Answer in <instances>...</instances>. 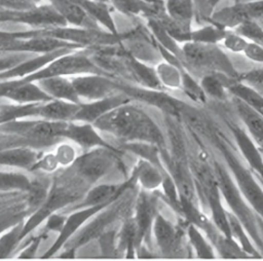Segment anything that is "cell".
Segmentation results:
<instances>
[{"label":"cell","instance_id":"53","mask_svg":"<svg viewBox=\"0 0 263 261\" xmlns=\"http://www.w3.org/2000/svg\"><path fill=\"white\" fill-rule=\"evenodd\" d=\"M259 181H260V180H259ZM260 182H261V184H262V186H263V182H262V181H260Z\"/></svg>","mask_w":263,"mask_h":261},{"label":"cell","instance_id":"48","mask_svg":"<svg viewBox=\"0 0 263 261\" xmlns=\"http://www.w3.org/2000/svg\"><path fill=\"white\" fill-rule=\"evenodd\" d=\"M15 193H21V192H15ZM15 193H3V192H0V198L9 196V195H12V194H15Z\"/></svg>","mask_w":263,"mask_h":261},{"label":"cell","instance_id":"41","mask_svg":"<svg viewBox=\"0 0 263 261\" xmlns=\"http://www.w3.org/2000/svg\"><path fill=\"white\" fill-rule=\"evenodd\" d=\"M245 57L252 62L263 64V45L249 41L243 52Z\"/></svg>","mask_w":263,"mask_h":261},{"label":"cell","instance_id":"35","mask_svg":"<svg viewBox=\"0 0 263 261\" xmlns=\"http://www.w3.org/2000/svg\"><path fill=\"white\" fill-rule=\"evenodd\" d=\"M25 221L20 222L0 234V259L15 254L22 241V231Z\"/></svg>","mask_w":263,"mask_h":261},{"label":"cell","instance_id":"11","mask_svg":"<svg viewBox=\"0 0 263 261\" xmlns=\"http://www.w3.org/2000/svg\"><path fill=\"white\" fill-rule=\"evenodd\" d=\"M185 235V228L175 225L160 213L156 215L152 225L151 236H153L155 245L162 256H181Z\"/></svg>","mask_w":263,"mask_h":261},{"label":"cell","instance_id":"37","mask_svg":"<svg viewBox=\"0 0 263 261\" xmlns=\"http://www.w3.org/2000/svg\"><path fill=\"white\" fill-rule=\"evenodd\" d=\"M232 30L245 37L248 41L263 45V28L256 20H248L236 25Z\"/></svg>","mask_w":263,"mask_h":261},{"label":"cell","instance_id":"3","mask_svg":"<svg viewBox=\"0 0 263 261\" xmlns=\"http://www.w3.org/2000/svg\"><path fill=\"white\" fill-rule=\"evenodd\" d=\"M214 146L223 156L225 165L230 172L236 186L259 218L263 220V186L257 176L237 157L227 137L217 128L210 129Z\"/></svg>","mask_w":263,"mask_h":261},{"label":"cell","instance_id":"10","mask_svg":"<svg viewBox=\"0 0 263 261\" xmlns=\"http://www.w3.org/2000/svg\"><path fill=\"white\" fill-rule=\"evenodd\" d=\"M159 199L160 193L158 190L147 191L141 188L138 189L132 211V218L137 232V249L141 245H146L150 248L152 225L156 215L159 213Z\"/></svg>","mask_w":263,"mask_h":261},{"label":"cell","instance_id":"38","mask_svg":"<svg viewBox=\"0 0 263 261\" xmlns=\"http://www.w3.org/2000/svg\"><path fill=\"white\" fill-rule=\"evenodd\" d=\"M60 169V164L52 152V149L50 148L42 152V154L35 162L30 173H42L45 175H53Z\"/></svg>","mask_w":263,"mask_h":261},{"label":"cell","instance_id":"28","mask_svg":"<svg viewBox=\"0 0 263 261\" xmlns=\"http://www.w3.org/2000/svg\"><path fill=\"white\" fill-rule=\"evenodd\" d=\"M234 80L237 79H233L222 73L212 72L204 74L199 82L208 97L222 101L227 98L229 94L228 86Z\"/></svg>","mask_w":263,"mask_h":261},{"label":"cell","instance_id":"27","mask_svg":"<svg viewBox=\"0 0 263 261\" xmlns=\"http://www.w3.org/2000/svg\"><path fill=\"white\" fill-rule=\"evenodd\" d=\"M33 174L23 171H2L0 170V192L15 193L26 192L32 183Z\"/></svg>","mask_w":263,"mask_h":261},{"label":"cell","instance_id":"46","mask_svg":"<svg viewBox=\"0 0 263 261\" xmlns=\"http://www.w3.org/2000/svg\"><path fill=\"white\" fill-rule=\"evenodd\" d=\"M34 4H36V5H38V4H42V3H46V2H48L49 0H31Z\"/></svg>","mask_w":263,"mask_h":261},{"label":"cell","instance_id":"49","mask_svg":"<svg viewBox=\"0 0 263 261\" xmlns=\"http://www.w3.org/2000/svg\"><path fill=\"white\" fill-rule=\"evenodd\" d=\"M95 1L102 2V3H108V4H110V2H111V0H95Z\"/></svg>","mask_w":263,"mask_h":261},{"label":"cell","instance_id":"24","mask_svg":"<svg viewBox=\"0 0 263 261\" xmlns=\"http://www.w3.org/2000/svg\"><path fill=\"white\" fill-rule=\"evenodd\" d=\"M79 107L80 104L52 99L40 103L37 118L68 122L73 120Z\"/></svg>","mask_w":263,"mask_h":261},{"label":"cell","instance_id":"1","mask_svg":"<svg viewBox=\"0 0 263 261\" xmlns=\"http://www.w3.org/2000/svg\"><path fill=\"white\" fill-rule=\"evenodd\" d=\"M92 124L107 138L118 144L147 142L166 149L165 138L155 120L136 101L124 103L107 112Z\"/></svg>","mask_w":263,"mask_h":261},{"label":"cell","instance_id":"54","mask_svg":"<svg viewBox=\"0 0 263 261\" xmlns=\"http://www.w3.org/2000/svg\"><path fill=\"white\" fill-rule=\"evenodd\" d=\"M0 54H1V53H0Z\"/></svg>","mask_w":263,"mask_h":261},{"label":"cell","instance_id":"36","mask_svg":"<svg viewBox=\"0 0 263 261\" xmlns=\"http://www.w3.org/2000/svg\"><path fill=\"white\" fill-rule=\"evenodd\" d=\"M181 90L188 99L196 104L202 105L206 102L208 96L205 95L200 82H197L186 68L182 69Z\"/></svg>","mask_w":263,"mask_h":261},{"label":"cell","instance_id":"18","mask_svg":"<svg viewBox=\"0 0 263 261\" xmlns=\"http://www.w3.org/2000/svg\"><path fill=\"white\" fill-rule=\"evenodd\" d=\"M44 150L32 147H12L0 149V166L31 172Z\"/></svg>","mask_w":263,"mask_h":261},{"label":"cell","instance_id":"20","mask_svg":"<svg viewBox=\"0 0 263 261\" xmlns=\"http://www.w3.org/2000/svg\"><path fill=\"white\" fill-rule=\"evenodd\" d=\"M124 58L135 84L150 89L164 90L156 74L155 67L153 68L149 64L135 58L126 49L124 52Z\"/></svg>","mask_w":263,"mask_h":261},{"label":"cell","instance_id":"8","mask_svg":"<svg viewBox=\"0 0 263 261\" xmlns=\"http://www.w3.org/2000/svg\"><path fill=\"white\" fill-rule=\"evenodd\" d=\"M100 73L104 74L101 69L95 64L89 52L86 48L76 49L67 52L49 64L43 67L36 73L29 75L21 80L24 81H37L42 78L53 76H75L80 74ZM107 75V74H106Z\"/></svg>","mask_w":263,"mask_h":261},{"label":"cell","instance_id":"30","mask_svg":"<svg viewBox=\"0 0 263 261\" xmlns=\"http://www.w3.org/2000/svg\"><path fill=\"white\" fill-rule=\"evenodd\" d=\"M229 227H230V234L231 237L238 244L243 252H246L252 258H262L263 256L258 251L257 247L255 246L254 241L252 240L250 234L248 233L245 226L241 222L227 210Z\"/></svg>","mask_w":263,"mask_h":261},{"label":"cell","instance_id":"9","mask_svg":"<svg viewBox=\"0 0 263 261\" xmlns=\"http://www.w3.org/2000/svg\"><path fill=\"white\" fill-rule=\"evenodd\" d=\"M70 79L81 103L104 99L120 92H125L132 97L133 86L136 85L100 73L70 76Z\"/></svg>","mask_w":263,"mask_h":261},{"label":"cell","instance_id":"52","mask_svg":"<svg viewBox=\"0 0 263 261\" xmlns=\"http://www.w3.org/2000/svg\"><path fill=\"white\" fill-rule=\"evenodd\" d=\"M1 101H2V100H0V107H1V106H2V105H3V104H4V103H2V102H1Z\"/></svg>","mask_w":263,"mask_h":261},{"label":"cell","instance_id":"16","mask_svg":"<svg viewBox=\"0 0 263 261\" xmlns=\"http://www.w3.org/2000/svg\"><path fill=\"white\" fill-rule=\"evenodd\" d=\"M63 47H76V48H86L77 44L69 43L49 36H29L24 38H18L14 43L9 45L5 52H28L34 54L50 52Z\"/></svg>","mask_w":263,"mask_h":261},{"label":"cell","instance_id":"15","mask_svg":"<svg viewBox=\"0 0 263 261\" xmlns=\"http://www.w3.org/2000/svg\"><path fill=\"white\" fill-rule=\"evenodd\" d=\"M228 126L240 155L251 171L263 182V151L245 128L234 122H228Z\"/></svg>","mask_w":263,"mask_h":261},{"label":"cell","instance_id":"7","mask_svg":"<svg viewBox=\"0 0 263 261\" xmlns=\"http://www.w3.org/2000/svg\"><path fill=\"white\" fill-rule=\"evenodd\" d=\"M217 45L192 41L182 43L183 66L185 68L193 67L206 70L209 73H222L233 79H239V74L235 71L226 54Z\"/></svg>","mask_w":263,"mask_h":261},{"label":"cell","instance_id":"12","mask_svg":"<svg viewBox=\"0 0 263 261\" xmlns=\"http://www.w3.org/2000/svg\"><path fill=\"white\" fill-rule=\"evenodd\" d=\"M64 138L77 144L83 151L98 147L110 149H119L114 143L107 138L90 122L71 120L68 122Z\"/></svg>","mask_w":263,"mask_h":261},{"label":"cell","instance_id":"32","mask_svg":"<svg viewBox=\"0 0 263 261\" xmlns=\"http://www.w3.org/2000/svg\"><path fill=\"white\" fill-rule=\"evenodd\" d=\"M182 69L164 60L156 64L155 71L164 89H181Z\"/></svg>","mask_w":263,"mask_h":261},{"label":"cell","instance_id":"29","mask_svg":"<svg viewBox=\"0 0 263 261\" xmlns=\"http://www.w3.org/2000/svg\"><path fill=\"white\" fill-rule=\"evenodd\" d=\"M186 237L191 246L192 250L195 252L197 258L200 259H213L215 258L214 247L203 233V231L196 225L191 223H186L185 225Z\"/></svg>","mask_w":263,"mask_h":261},{"label":"cell","instance_id":"43","mask_svg":"<svg viewBox=\"0 0 263 261\" xmlns=\"http://www.w3.org/2000/svg\"><path fill=\"white\" fill-rule=\"evenodd\" d=\"M18 39L16 31H5L0 29V53H6V48Z\"/></svg>","mask_w":263,"mask_h":261},{"label":"cell","instance_id":"26","mask_svg":"<svg viewBox=\"0 0 263 261\" xmlns=\"http://www.w3.org/2000/svg\"><path fill=\"white\" fill-rule=\"evenodd\" d=\"M228 92L263 115V95L248 82L240 79L234 80L229 84Z\"/></svg>","mask_w":263,"mask_h":261},{"label":"cell","instance_id":"39","mask_svg":"<svg viewBox=\"0 0 263 261\" xmlns=\"http://www.w3.org/2000/svg\"><path fill=\"white\" fill-rule=\"evenodd\" d=\"M248 42L249 41L245 37L236 33L234 30L228 29L222 41L220 42V44L228 51L240 53V52H243Z\"/></svg>","mask_w":263,"mask_h":261},{"label":"cell","instance_id":"19","mask_svg":"<svg viewBox=\"0 0 263 261\" xmlns=\"http://www.w3.org/2000/svg\"><path fill=\"white\" fill-rule=\"evenodd\" d=\"M48 2L69 26L87 29H102L78 3L71 0H49Z\"/></svg>","mask_w":263,"mask_h":261},{"label":"cell","instance_id":"44","mask_svg":"<svg viewBox=\"0 0 263 261\" xmlns=\"http://www.w3.org/2000/svg\"><path fill=\"white\" fill-rule=\"evenodd\" d=\"M239 79L248 83H263V68L253 70L243 75H239Z\"/></svg>","mask_w":263,"mask_h":261},{"label":"cell","instance_id":"45","mask_svg":"<svg viewBox=\"0 0 263 261\" xmlns=\"http://www.w3.org/2000/svg\"><path fill=\"white\" fill-rule=\"evenodd\" d=\"M258 225H259V229H260V232H261V236L263 238V220L259 217H258Z\"/></svg>","mask_w":263,"mask_h":261},{"label":"cell","instance_id":"14","mask_svg":"<svg viewBox=\"0 0 263 261\" xmlns=\"http://www.w3.org/2000/svg\"><path fill=\"white\" fill-rule=\"evenodd\" d=\"M113 202V201H112ZM110 204V203H108ZM108 204L90 207V208H82L74 210L67 214L66 222L62 228V230L58 233V237L55 241L51 245V247L42 255V258H49L57 255L63 247L69 241V239L98 212L103 210Z\"/></svg>","mask_w":263,"mask_h":261},{"label":"cell","instance_id":"6","mask_svg":"<svg viewBox=\"0 0 263 261\" xmlns=\"http://www.w3.org/2000/svg\"><path fill=\"white\" fill-rule=\"evenodd\" d=\"M123 154L124 151L120 149L93 148L83 151L72 167L92 186L116 170L126 173V166L122 161Z\"/></svg>","mask_w":263,"mask_h":261},{"label":"cell","instance_id":"13","mask_svg":"<svg viewBox=\"0 0 263 261\" xmlns=\"http://www.w3.org/2000/svg\"><path fill=\"white\" fill-rule=\"evenodd\" d=\"M263 17V0L235 2L233 5L213 13V23L226 29H233L243 21Z\"/></svg>","mask_w":263,"mask_h":261},{"label":"cell","instance_id":"21","mask_svg":"<svg viewBox=\"0 0 263 261\" xmlns=\"http://www.w3.org/2000/svg\"><path fill=\"white\" fill-rule=\"evenodd\" d=\"M37 84L51 98L81 104V101L74 88V85L68 76H53L42 78L37 81Z\"/></svg>","mask_w":263,"mask_h":261},{"label":"cell","instance_id":"42","mask_svg":"<svg viewBox=\"0 0 263 261\" xmlns=\"http://www.w3.org/2000/svg\"><path fill=\"white\" fill-rule=\"evenodd\" d=\"M24 10H14L0 6V25L13 23V24H23Z\"/></svg>","mask_w":263,"mask_h":261},{"label":"cell","instance_id":"40","mask_svg":"<svg viewBox=\"0 0 263 261\" xmlns=\"http://www.w3.org/2000/svg\"><path fill=\"white\" fill-rule=\"evenodd\" d=\"M34 55V53L28 52H7L0 54V73L6 71L24 60Z\"/></svg>","mask_w":263,"mask_h":261},{"label":"cell","instance_id":"47","mask_svg":"<svg viewBox=\"0 0 263 261\" xmlns=\"http://www.w3.org/2000/svg\"><path fill=\"white\" fill-rule=\"evenodd\" d=\"M221 0H209V4L212 6V7H215Z\"/></svg>","mask_w":263,"mask_h":261},{"label":"cell","instance_id":"23","mask_svg":"<svg viewBox=\"0 0 263 261\" xmlns=\"http://www.w3.org/2000/svg\"><path fill=\"white\" fill-rule=\"evenodd\" d=\"M79 5H81L84 10L89 14V16L104 30L114 34L119 35L117 25L113 16V8L108 3H102L95 0H71Z\"/></svg>","mask_w":263,"mask_h":261},{"label":"cell","instance_id":"22","mask_svg":"<svg viewBox=\"0 0 263 261\" xmlns=\"http://www.w3.org/2000/svg\"><path fill=\"white\" fill-rule=\"evenodd\" d=\"M166 171V169H160L141 158H138L137 162L132 167L138 187L147 191H156L160 188L163 175Z\"/></svg>","mask_w":263,"mask_h":261},{"label":"cell","instance_id":"17","mask_svg":"<svg viewBox=\"0 0 263 261\" xmlns=\"http://www.w3.org/2000/svg\"><path fill=\"white\" fill-rule=\"evenodd\" d=\"M133 100L134 99L129 97L127 94L120 92L104 99L81 103L73 120L86 121L92 123L101 116L111 111L112 109Z\"/></svg>","mask_w":263,"mask_h":261},{"label":"cell","instance_id":"4","mask_svg":"<svg viewBox=\"0 0 263 261\" xmlns=\"http://www.w3.org/2000/svg\"><path fill=\"white\" fill-rule=\"evenodd\" d=\"M213 169L222 198L228 211L241 222L258 251L263 256V238L259 229L257 214L242 196L227 166L219 161H215Z\"/></svg>","mask_w":263,"mask_h":261},{"label":"cell","instance_id":"2","mask_svg":"<svg viewBox=\"0 0 263 261\" xmlns=\"http://www.w3.org/2000/svg\"><path fill=\"white\" fill-rule=\"evenodd\" d=\"M90 187L91 185L79 176L72 165L57 171L52 175L45 200L24 223L22 241L38 229L49 215L62 212L79 201Z\"/></svg>","mask_w":263,"mask_h":261},{"label":"cell","instance_id":"31","mask_svg":"<svg viewBox=\"0 0 263 261\" xmlns=\"http://www.w3.org/2000/svg\"><path fill=\"white\" fill-rule=\"evenodd\" d=\"M167 15L183 27L191 29L194 16L193 0H164Z\"/></svg>","mask_w":263,"mask_h":261},{"label":"cell","instance_id":"5","mask_svg":"<svg viewBox=\"0 0 263 261\" xmlns=\"http://www.w3.org/2000/svg\"><path fill=\"white\" fill-rule=\"evenodd\" d=\"M68 122L35 117L21 118L0 124V132L24 137L36 149L47 150L64 139Z\"/></svg>","mask_w":263,"mask_h":261},{"label":"cell","instance_id":"33","mask_svg":"<svg viewBox=\"0 0 263 261\" xmlns=\"http://www.w3.org/2000/svg\"><path fill=\"white\" fill-rule=\"evenodd\" d=\"M51 149L61 169L71 166L83 152L77 144L66 138L58 142Z\"/></svg>","mask_w":263,"mask_h":261},{"label":"cell","instance_id":"25","mask_svg":"<svg viewBox=\"0 0 263 261\" xmlns=\"http://www.w3.org/2000/svg\"><path fill=\"white\" fill-rule=\"evenodd\" d=\"M234 107L247 133L263 151V115L235 98Z\"/></svg>","mask_w":263,"mask_h":261},{"label":"cell","instance_id":"51","mask_svg":"<svg viewBox=\"0 0 263 261\" xmlns=\"http://www.w3.org/2000/svg\"><path fill=\"white\" fill-rule=\"evenodd\" d=\"M258 22L260 23V25H261V26H262V28H263V17H262V18H260Z\"/></svg>","mask_w":263,"mask_h":261},{"label":"cell","instance_id":"34","mask_svg":"<svg viewBox=\"0 0 263 261\" xmlns=\"http://www.w3.org/2000/svg\"><path fill=\"white\" fill-rule=\"evenodd\" d=\"M227 30L228 29L213 23L196 30H191L189 33V41L206 44H220Z\"/></svg>","mask_w":263,"mask_h":261},{"label":"cell","instance_id":"50","mask_svg":"<svg viewBox=\"0 0 263 261\" xmlns=\"http://www.w3.org/2000/svg\"><path fill=\"white\" fill-rule=\"evenodd\" d=\"M236 2H248V1H257V0H235Z\"/></svg>","mask_w":263,"mask_h":261}]
</instances>
